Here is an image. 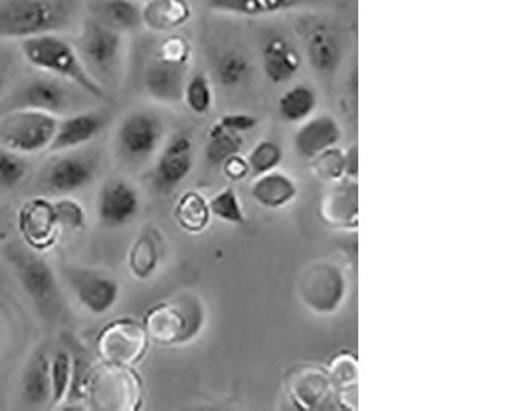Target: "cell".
Here are the masks:
<instances>
[{"label":"cell","instance_id":"obj_27","mask_svg":"<svg viewBox=\"0 0 512 411\" xmlns=\"http://www.w3.org/2000/svg\"><path fill=\"white\" fill-rule=\"evenodd\" d=\"M50 362L47 351L37 350L25 368L22 399L31 407H44L51 402Z\"/></svg>","mask_w":512,"mask_h":411},{"label":"cell","instance_id":"obj_25","mask_svg":"<svg viewBox=\"0 0 512 411\" xmlns=\"http://www.w3.org/2000/svg\"><path fill=\"white\" fill-rule=\"evenodd\" d=\"M94 19L127 36L143 27V4L140 0H100Z\"/></svg>","mask_w":512,"mask_h":411},{"label":"cell","instance_id":"obj_1","mask_svg":"<svg viewBox=\"0 0 512 411\" xmlns=\"http://www.w3.org/2000/svg\"><path fill=\"white\" fill-rule=\"evenodd\" d=\"M20 51L24 54L25 61L36 70L70 82L94 99L107 97L105 88L88 73L77 53L76 45L59 33L40 34L20 41Z\"/></svg>","mask_w":512,"mask_h":411},{"label":"cell","instance_id":"obj_34","mask_svg":"<svg viewBox=\"0 0 512 411\" xmlns=\"http://www.w3.org/2000/svg\"><path fill=\"white\" fill-rule=\"evenodd\" d=\"M182 101L194 114H199V116L207 114L213 108V87H211L207 74L196 73L187 79Z\"/></svg>","mask_w":512,"mask_h":411},{"label":"cell","instance_id":"obj_18","mask_svg":"<svg viewBox=\"0 0 512 411\" xmlns=\"http://www.w3.org/2000/svg\"><path fill=\"white\" fill-rule=\"evenodd\" d=\"M342 137L339 122L328 114L310 117L294 134V148L300 158L311 161L328 148L336 147Z\"/></svg>","mask_w":512,"mask_h":411},{"label":"cell","instance_id":"obj_4","mask_svg":"<svg viewBox=\"0 0 512 411\" xmlns=\"http://www.w3.org/2000/svg\"><path fill=\"white\" fill-rule=\"evenodd\" d=\"M57 124L59 117L42 111H5L0 117V147L22 156L48 150Z\"/></svg>","mask_w":512,"mask_h":411},{"label":"cell","instance_id":"obj_37","mask_svg":"<svg viewBox=\"0 0 512 411\" xmlns=\"http://www.w3.org/2000/svg\"><path fill=\"white\" fill-rule=\"evenodd\" d=\"M311 171L320 181H340L346 176L345 153L340 148L333 147L311 159Z\"/></svg>","mask_w":512,"mask_h":411},{"label":"cell","instance_id":"obj_13","mask_svg":"<svg viewBox=\"0 0 512 411\" xmlns=\"http://www.w3.org/2000/svg\"><path fill=\"white\" fill-rule=\"evenodd\" d=\"M320 216L336 228L356 230L359 225V184L357 179L342 178L331 182L320 199Z\"/></svg>","mask_w":512,"mask_h":411},{"label":"cell","instance_id":"obj_24","mask_svg":"<svg viewBox=\"0 0 512 411\" xmlns=\"http://www.w3.org/2000/svg\"><path fill=\"white\" fill-rule=\"evenodd\" d=\"M328 376L333 384L334 395L340 407L345 410L357 408V378H359V361L351 351H342L331 359Z\"/></svg>","mask_w":512,"mask_h":411},{"label":"cell","instance_id":"obj_29","mask_svg":"<svg viewBox=\"0 0 512 411\" xmlns=\"http://www.w3.org/2000/svg\"><path fill=\"white\" fill-rule=\"evenodd\" d=\"M174 218L183 231L199 234L207 230L211 221L210 205L197 191H187L180 196L174 208Z\"/></svg>","mask_w":512,"mask_h":411},{"label":"cell","instance_id":"obj_3","mask_svg":"<svg viewBox=\"0 0 512 411\" xmlns=\"http://www.w3.org/2000/svg\"><path fill=\"white\" fill-rule=\"evenodd\" d=\"M125 34L91 19L80 33L76 44L77 53L88 73L105 88V82L113 81L119 73L124 57Z\"/></svg>","mask_w":512,"mask_h":411},{"label":"cell","instance_id":"obj_41","mask_svg":"<svg viewBox=\"0 0 512 411\" xmlns=\"http://www.w3.org/2000/svg\"><path fill=\"white\" fill-rule=\"evenodd\" d=\"M156 56L162 57L165 61L174 62V64L190 65L191 61V45L185 37L168 36L160 42L157 48Z\"/></svg>","mask_w":512,"mask_h":411},{"label":"cell","instance_id":"obj_21","mask_svg":"<svg viewBox=\"0 0 512 411\" xmlns=\"http://www.w3.org/2000/svg\"><path fill=\"white\" fill-rule=\"evenodd\" d=\"M262 67L263 73L273 84H286L302 68V56L288 39L274 36L263 45Z\"/></svg>","mask_w":512,"mask_h":411},{"label":"cell","instance_id":"obj_20","mask_svg":"<svg viewBox=\"0 0 512 411\" xmlns=\"http://www.w3.org/2000/svg\"><path fill=\"white\" fill-rule=\"evenodd\" d=\"M96 165L90 158L68 154L56 159L45 171V185L57 194H70L87 187L94 178Z\"/></svg>","mask_w":512,"mask_h":411},{"label":"cell","instance_id":"obj_36","mask_svg":"<svg viewBox=\"0 0 512 411\" xmlns=\"http://www.w3.org/2000/svg\"><path fill=\"white\" fill-rule=\"evenodd\" d=\"M250 74V62L236 51L222 54L216 64V76L220 85L234 88L242 84Z\"/></svg>","mask_w":512,"mask_h":411},{"label":"cell","instance_id":"obj_31","mask_svg":"<svg viewBox=\"0 0 512 411\" xmlns=\"http://www.w3.org/2000/svg\"><path fill=\"white\" fill-rule=\"evenodd\" d=\"M242 134L234 133L223 127L219 121L211 127L208 133L207 147H205V156L208 162L213 165H222L230 156L239 154L242 150Z\"/></svg>","mask_w":512,"mask_h":411},{"label":"cell","instance_id":"obj_16","mask_svg":"<svg viewBox=\"0 0 512 411\" xmlns=\"http://www.w3.org/2000/svg\"><path fill=\"white\" fill-rule=\"evenodd\" d=\"M108 124L105 111H77L59 119L56 133L48 151H70L93 141L97 134L102 133Z\"/></svg>","mask_w":512,"mask_h":411},{"label":"cell","instance_id":"obj_17","mask_svg":"<svg viewBox=\"0 0 512 411\" xmlns=\"http://www.w3.org/2000/svg\"><path fill=\"white\" fill-rule=\"evenodd\" d=\"M288 393L300 410H317L333 396L328 371L317 365H300L288 376Z\"/></svg>","mask_w":512,"mask_h":411},{"label":"cell","instance_id":"obj_39","mask_svg":"<svg viewBox=\"0 0 512 411\" xmlns=\"http://www.w3.org/2000/svg\"><path fill=\"white\" fill-rule=\"evenodd\" d=\"M27 173L28 165L22 154L0 147V188L13 190L19 187Z\"/></svg>","mask_w":512,"mask_h":411},{"label":"cell","instance_id":"obj_26","mask_svg":"<svg viewBox=\"0 0 512 411\" xmlns=\"http://www.w3.org/2000/svg\"><path fill=\"white\" fill-rule=\"evenodd\" d=\"M306 54L319 73H333L342 61L340 39L330 27L317 25L306 36Z\"/></svg>","mask_w":512,"mask_h":411},{"label":"cell","instance_id":"obj_11","mask_svg":"<svg viewBox=\"0 0 512 411\" xmlns=\"http://www.w3.org/2000/svg\"><path fill=\"white\" fill-rule=\"evenodd\" d=\"M188 308L173 302L154 305L143 319V330L148 338L157 344L176 345L187 342L197 333V327L191 325L193 316Z\"/></svg>","mask_w":512,"mask_h":411},{"label":"cell","instance_id":"obj_22","mask_svg":"<svg viewBox=\"0 0 512 411\" xmlns=\"http://www.w3.org/2000/svg\"><path fill=\"white\" fill-rule=\"evenodd\" d=\"M250 191L251 198L268 210H280L299 196L296 182L288 174L277 170L257 176Z\"/></svg>","mask_w":512,"mask_h":411},{"label":"cell","instance_id":"obj_7","mask_svg":"<svg viewBox=\"0 0 512 411\" xmlns=\"http://www.w3.org/2000/svg\"><path fill=\"white\" fill-rule=\"evenodd\" d=\"M299 291L303 304L311 311L317 315H333L346 296L345 274L330 262L311 265L303 274Z\"/></svg>","mask_w":512,"mask_h":411},{"label":"cell","instance_id":"obj_40","mask_svg":"<svg viewBox=\"0 0 512 411\" xmlns=\"http://www.w3.org/2000/svg\"><path fill=\"white\" fill-rule=\"evenodd\" d=\"M57 228L68 231L82 230L85 225V211L73 199H60L53 202Z\"/></svg>","mask_w":512,"mask_h":411},{"label":"cell","instance_id":"obj_5","mask_svg":"<svg viewBox=\"0 0 512 411\" xmlns=\"http://www.w3.org/2000/svg\"><path fill=\"white\" fill-rule=\"evenodd\" d=\"M8 259L17 279L42 315L54 316L60 307V290L48 262L22 245H11Z\"/></svg>","mask_w":512,"mask_h":411},{"label":"cell","instance_id":"obj_8","mask_svg":"<svg viewBox=\"0 0 512 411\" xmlns=\"http://www.w3.org/2000/svg\"><path fill=\"white\" fill-rule=\"evenodd\" d=\"M73 93L57 77H33L20 85L8 99V110H34L53 116H67L73 110Z\"/></svg>","mask_w":512,"mask_h":411},{"label":"cell","instance_id":"obj_32","mask_svg":"<svg viewBox=\"0 0 512 411\" xmlns=\"http://www.w3.org/2000/svg\"><path fill=\"white\" fill-rule=\"evenodd\" d=\"M159 247L150 231L142 233L130 251L131 273L139 279L150 278L159 265Z\"/></svg>","mask_w":512,"mask_h":411},{"label":"cell","instance_id":"obj_10","mask_svg":"<svg viewBox=\"0 0 512 411\" xmlns=\"http://www.w3.org/2000/svg\"><path fill=\"white\" fill-rule=\"evenodd\" d=\"M65 273L77 301L93 315H107L119 301V284L108 274L77 267L67 268Z\"/></svg>","mask_w":512,"mask_h":411},{"label":"cell","instance_id":"obj_2","mask_svg":"<svg viewBox=\"0 0 512 411\" xmlns=\"http://www.w3.org/2000/svg\"><path fill=\"white\" fill-rule=\"evenodd\" d=\"M68 17L65 0H5L0 4V39L25 41L60 33L67 27Z\"/></svg>","mask_w":512,"mask_h":411},{"label":"cell","instance_id":"obj_42","mask_svg":"<svg viewBox=\"0 0 512 411\" xmlns=\"http://www.w3.org/2000/svg\"><path fill=\"white\" fill-rule=\"evenodd\" d=\"M219 122L223 125V127L239 134L253 131L254 128L257 127V124H259V121H257L256 117L247 113L227 114V116H223Z\"/></svg>","mask_w":512,"mask_h":411},{"label":"cell","instance_id":"obj_38","mask_svg":"<svg viewBox=\"0 0 512 411\" xmlns=\"http://www.w3.org/2000/svg\"><path fill=\"white\" fill-rule=\"evenodd\" d=\"M282 148L273 141H262L250 151L247 162L250 174L257 178L260 174L270 173L276 170L282 162Z\"/></svg>","mask_w":512,"mask_h":411},{"label":"cell","instance_id":"obj_43","mask_svg":"<svg viewBox=\"0 0 512 411\" xmlns=\"http://www.w3.org/2000/svg\"><path fill=\"white\" fill-rule=\"evenodd\" d=\"M222 171L233 182H240L251 176L247 159L240 156V154H234L227 161H223Z\"/></svg>","mask_w":512,"mask_h":411},{"label":"cell","instance_id":"obj_14","mask_svg":"<svg viewBox=\"0 0 512 411\" xmlns=\"http://www.w3.org/2000/svg\"><path fill=\"white\" fill-rule=\"evenodd\" d=\"M140 210V196L130 182L111 179L100 190L97 198V216L110 228L130 224Z\"/></svg>","mask_w":512,"mask_h":411},{"label":"cell","instance_id":"obj_6","mask_svg":"<svg viewBox=\"0 0 512 411\" xmlns=\"http://www.w3.org/2000/svg\"><path fill=\"white\" fill-rule=\"evenodd\" d=\"M162 139V121L151 111H131L117 128V150L131 164L148 161L159 150Z\"/></svg>","mask_w":512,"mask_h":411},{"label":"cell","instance_id":"obj_19","mask_svg":"<svg viewBox=\"0 0 512 411\" xmlns=\"http://www.w3.org/2000/svg\"><path fill=\"white\" fill-rule=\"evenodd\" d=\"M19 230L33 250H45L53 244L59 230L54 218L53 202L33 199L19 213Z\"/></svg>","mask_w":512,"mask_h":411},{"label":"cell","instance_id":"obj_44","mask_svg":"<svg viewBox=\"0 0 512 411\" xmlns=\"http://www.w3.org/2000/svg\"><path fill=\"white\" fill-rule=\"evenodd\" d=\"M346 178L357 179L359 174V150L357 145H353L350 150L345 153Z\"/></svg>","mask_w":512,"mask_h":411},{"label":"cell","instance_id":"obj_9","mask_svg":"<svg viewBox=\"0 0 512 411\" xmlns=\"http://www.w3.org/2000/svg\"><path fill=\"white\" fill-rule=\"evenodd\" d=\"M148 336L136 322H111L97 339L99 355L114 365H128L139 362L147 351Z\"/></svg>","mask_w":512,"mask_h":411},{"label":"cell","instance_id":"obj_23","mask_svg":"<svg viewBox=\"0 0 512 411\" xmlns=\"http://www.w3.org/2000/svg\"><path fill=\"white\" fill-rule=\"evenodd\" d=\"M193 16L188 0H147L143 4V27L170 33L190 22Z\"/></svg>","mask_w":512,"mask_h":411},{"label":"cell","instance_id":"obj_33","mask_svg":"<svg viewBox=\"0 0 512 411\" xmlns=\"http://www.w3.org/2000/svg\"><path fill=\"white\" fill-rule=\"evenodd\" d=\"M51 402L53 405L62 404L70 393L73 381V358L65 350L54 353L50 362Z\"/></svg>","mask_w":512,"mask_h":411},{"label":"cell","instance_id":"obj_45","mask_svg":"<svg viewBox=\"0 0 512 411\" xmlns=\"http://www.w3.org/2000/svg\"><path fill=\"white\" fill-rule=\"evenodd\" d=\"M5 87H7V81H5L4 73L0 71V99H2V96H4Z\"/></svg>","mask_w":512,"mask_h":411},{"label":"cell","instance_id":"obj_15","mask_svg":"<svg viewBox=\"0 0 512 411\" xmlns=\"http://www.w3.org/2000/svg\"><path fill=\"white\" fill-rule=\"evenodd\" d=\"M188 79V65L174 64L154 54L143 73V87L160 104H177L183 99Z\"/></svg>","mask_w":512,"mask_h":411},{"label":"cell","instance_id":"obj_30","mask_svg":"<svg viewBox=\"0 0 512 411\" xmlns=\"http://www.w3.org/2000/svg\"><path fill=\"white\" fill-rule=\"evenodd\" d=\"M317 107V94L308 85H294L280 96L277 110L283 121L300 124L313 116Z\"/></svg>","mask_w":512,"mask_h":411},{"label":"cell","instance_id":"obj_28","mask_svg":"<svg viewBox=\"0 0 512 411\" xmlns=\"http://www.w3.org/2000/svg\"><path fill=\"white\" fill-rule=\"evenodd\" d=\"M214 13L239 17H265L283 13L299 4V0H205Z\"/></svg>","mask_w":512,"mask_h":411},{"label":"cell","instance_id":"obj_35","mask_svg":"<svg viewBox=\"0 0 512 411\" xmlns=\"http://www.w3.org/2000/svg\"><path fill=\"white\" fill-rule=\"evenodd\" d=\"M208 205H210L211 216L219 221L233 225H243L247 222L239 196L234 188H223L219 193L214 194L213 198L208 201Z\"/></svg>","mask_w":512,"mask_h":411},{"label":"cell","instance_id":"obj_12","mask_svg":"<svg viewBox=\"0 0 512 411\" xmlns=\"http://www.w3.org/2000/svg\"><path fill=\"white\" fill-rule=\"evenodd\" d=\"M194 167V147L191 137L185 133L176 136L165 145L154 170L157 190L168 193L179 187Z\"/></svg>","mask_w":512,"mask_h":411}]
</instances>
